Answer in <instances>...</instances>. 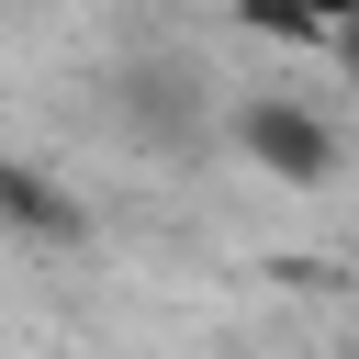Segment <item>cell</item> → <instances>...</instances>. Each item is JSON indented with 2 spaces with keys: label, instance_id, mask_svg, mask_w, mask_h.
Segmentation results:
<instances>
[{
  "label": "cell",
  "instance_id": "obj_1",
  "mask_svg": "<svg viewBox=\"0 0 359 359\" xmlns=\"http://www.w3.org/2000/svg\"><path fill=\"white\" fill-rule=\"evenodd\" d=\"M236 157L269 168L280 191H325L337 180V123L314 101H292V90H247L236 101Z\"/></svg>",
  "mask_w": 359,
  "mask_h": 359
},
{
  "label": "cell",
  "instance_id": "obj_2",
  "mask_svg": "<svg viewBox=\"0 0 359 359\" xmlns=\"http://www.w3.org/2000/svg\"><path fill=\"white\" fill-rule=\"evenodd\" d=\"M325 56H337V67L359 79V11H348V22H325Z\"/></svg>",
  "mask_w": 359,
  "mask_h": 359
}]
</instances>
